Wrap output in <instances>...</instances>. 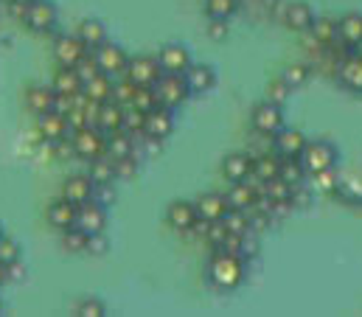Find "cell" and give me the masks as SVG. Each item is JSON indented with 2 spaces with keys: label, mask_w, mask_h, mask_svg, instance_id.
<instances>
[{
  "label": "cell",
  "mask_w": 362,
  "mask_h": 317,
  "mask_svg": "<svg viewBox=\"0 0 362 317\" xmlns=\"http://www.w3.org/2000/svg\"><path fill=\"white\" fill-rule=\"evenodd\" d=\"M245 258L236 255V253H225V250H216L211 264H208V281L216 287V289H236L242 281H245Z\"/></svg>",
  "instance_id": "1"
},
{
  "label": "cell",
  "mask_w": 362,
  "mask_h": 317,
  "mask_svg": "<svg viewBox=\"0 0 362 317\" xmlns=\"http://www.w3.org/2000/svg\"><path fill=\"white\" fill-rule=\"evenodd\" d=\"M298 158L303 163L306 174H317V171H326V168L337 166V146L329 144V141H306V146Z\"/></svg>",
  "instance_id": "2"
},
{
  "label": "cell",
  "mask_w": 362,
  "mask_h": 317,
  "mask_svg": "<svg viewBox=\"0 0 362 317\" xmlns=\"http://www.w3.org/2000/svg\"><path fill=\"white\" fill-rule=\"evenodd\" d=\"M155 90V98L160 107H169V110H177L182 101L191 96L188 84L182 79V74H160V79L152 84Z\"/></svg>",
  "instance_id": "3"
},
{
  "label": "cell",
  "mask_w": 362,
  "mask_h": 317,
  "mask_svg": "<svg viewBox=\"0 0 362 317\" xmlns=\"http://www.w3.org/2000/svg\"><path fill=\"white\" fill-rule=\"evenodd\" d=\"M71 132H74V135H71V146H74V152H76L79 158L93 160L107 152V135H104L95 124L71 129Z\"/></svg>",
  "instance_id": "4"
},
{
  "label": "cell",
  "mask_w": 362,
  "mask_h": 317,
  "mask_svg": "<svg viewBox=\"0 0 362 317\" xmlns=\"http://www.w3.org/2000/svg\"><path fill=\"white\" fill-rule=\"evenodd\" d=\"M172 132H175V115H172V110H169V107H160V104L152 107V110L146 113V121H144V138L160 144V141H166Z\"/></svg>",
  "instance_id": "5"
},
{
  "label": "cell",
  "mask_w": 362,
  "mask_h": 317,
  "mask_svg": "<svg viewBox=\"0 0 362 317\" xmlns=\"http://www.w3.org/2000/svg\"><path fill=\"white\" fill-rule=\"evenodd\" d=\"M74 225H76L79 231H85L88 236L107 231V208H104V202H98L95 197L88 200V202H82V205L76 208V222H74Z\"/></svg>",
  "instance_id": "6"
},
{
  "label": "cell",
  "mask_w": 362,
  "mask_h": 317,
  "mask_svg": "<svg viewBox=\"0 0 362 317\" xmlns=\"http://www.w3.org/2000/svg\"><path fill=\"white\" fill-rule=\"evenodd\" d=\"M95 54V65H98V71L101 74H110V76H118V74H124L127 71V62H129V57H127V51L121 48V45H112V42H101L98 48H93Z\"/></svg>",
  "instance_id": "7"
},
{
  "label": "cell",
  "mask_w": 362,
  "mask_h": 317,
  "mask_svg": "<svg viewBox=\"0 0 362 317\" xmlns=\"http://www.w3.org/2000/svg\"><path fill=\"white\" fill-rule=\"evenodd\" d=\"M250 124L259 135H275L281 127H284V113L278 104H270V101H259L250 113Z\"/></svg>",
  "instance_id": "8"
},
{
  "label": "cell",
  "mask_w": 362,
  "mask_h": 317,
  "mask_svg": "<svg viewBox=\"0 0 362 317\" xmlns=\"http://www.w3.org/2000/svg\"><path fill=\"white\" fill-rule=\"evenodd\" d=\"M160 74L163 71H160L155 57H135V59L127 62V71H124V76L129 81H135L138 87H152L155 81L160 79Z\"/></svg>",
  "instance_id": "9"
},
{
  "label": "cell",
  "mask_w": 362,
  "mask_h": 317,
  "mask_svg": "<svg viewBox=\"0 0 362 317\" xmlns=\"http://www.w3.org/2000/svg\"><path fill=\"white\" fill-rule=\"evenodd\" d=\"M88 45L74 34V37H59L57 42H54V57H57V62H59V68H76L79 65V59H85L88 57Z\"/></svg>",
  "instance_id": "10"
},
{
  "label": "cell",
  "mask_w": 362,
  "mask_h": 317,
  "mask_svg": "<svg viewBox=\"0 0 362 317\" xmlns=\"http://www.w3.org/2000/svg\"><path fill=\"white\" fill-rule=\"evenodd\" d=\"M23 23H25L31 31H37V34L51 31L54 23H57V8H54V3H48V0H31V3H28V14H25Z\"/></svg>",
  "instance_id": "11"
},
{
  "label": "cell",
  "mask_w": 362,
  "mask_h": 317,
  "mask_svg": "<svg viewBox=\"0 0 362 317\" xmlns=\"http://www.w3.org/2000/svg\"><path fill=\"white\" fill-rule=\"evenodd\" d=\"M306 146V135L300 129H289V127H281L275 135H272V149L278 158H298Z\"/></svg>",
  "instance_id": "12"
},
{
  "label": "cell",
  "mask_w": 362,
  "mask_h": 317,
  "mask_svg": "<svg viewBox=\"0 0 362 317\" xmlns=\"http://www.w3.org/2000/svg\"><path fill=\"white\" fill-rule=\"evenodd\" d=\"M197 219H199L197 217V205L188 202V200H175L166 208V225L175 228V231H180V234H188Z\"/></svg>",
  "instance_id": "13"
},
{
  "label": "cell",
  "mask_w": 362,
  "mask_h": 317,
  "mask_svg": "<svg viewBox=\"0 0 362 317\" xmlns=\"http://www.w3.org/2000/svg\"><path fill=\"white\" fill-rule=\"evenodd\" d=\"M158 65H160L163 74H185V68L191 65V54H188V48L180 45V42H169V45L160 48Z\"/></svg>",
  "instance_id": "14"
},
{
  "label": "cell",
  "mask_w": 362,
  "mask_h": 317,
  "mask_svg": "<svg viewBox=\"0 0 362 317\" xmlns=\"http://www.w3.org/2000/svg\"><path fill=\"white\" fill-rule=\"evenodd\" d=\"M337 79L343 81L349 90L362 93V51H349L340 62H337Z\"/></svg>",
  "instance_id": "15"
},
{
  "label": "cell",
  "mask_w": 362,
  "mask_h": 317,
  "mask_svg": "<svg viewBox=\"0 0 362 317\" xmlns=\"http://www.w3.org/2000/svg\"><path fill=\"white\" fill-rule=\"evenodd\" d=\"M76 208H79V205H74V202H71V200H65V197L51 200V202H48V211H45L48 225H51V228H57V231L71 228V225L76 222Z\"/></svg>",
  "instance_id": "16"
},
{
  "label": "cell",
  "mask_w": 362,
  "mask_h": 317,
  "mask_svg": "<svg viewBox=\"0 0 362 317\" xmlns=\"http://www.w3.org/2000/svg\"><path fill=\"white\" fill-rule=\"evenodd\" d=\"M93 194H95V183L90 180V174H74L62 185V197L71 200L74 205H82V202L93 200Z\"/></svg>",
  "instance_id": "17"
},
{
  "label": "cell",
  "mask_w": 362,
  "mask_h": 317,
  "mask_svg": "<svg viewBox=\"0 0 362 317\" xmlns=\"http://www.w3.org/2000/svg\"><path fill=\"white\" fill-rule=\"evenodd\" d=\"M253 174V158L245 155V152H233L222 160V177L228 183H242Z\"/></svg>",
  "instance_id": "18"
},
{
  "label": "cell",
  "mask_w": 362,
  "mask_h": 317,
  "mask_svg": "<svg viewBox=\"0 0 362 317\" xmlns=\"http://www.w3.org/2000/svg\"><path fill=\"white\" fill-rule=\"evenodd\" d=\"M182 79H185L191 93H208V90H214V84H216V71H214L211 65H194V62H191V65L185 68Z\"/></svg>",
  "instance_id": "19"
},
{
  "label": "cell",
  "mask_w": 362,
  "mask_h": 317,
  "mask_svg": "<svg viewBox=\"0 0 362 317\" xmlns=\"http://www.w3.org/2000/svg\"><path fill=\"white\" fill-rule=\"evenodd\" d=\"M337 40L349 48H360L362 45V14L349 11L337 20Z\"/></svg>",
  "instance_id": "20"
},
{
  "label": "cell",
  "mask_w": 362,
  "mask_h": 317,
  "mask_svg": "<svg viewBox=\"0 0 362 317\" xmlns=\"http://www.w3.org/2000/svg\"><path fill=\"white\" fill-rule=\"evenodd\" d=\"M124 110H127V107L115 104L112 98H110V101H101L98 115H95V127H98L104 135H110V132H115V129H124Z\"/></svg>",
  "instance_id": "21"
},
{
  "label": "cell",
  "mask_w": 362,
  "mask_h": 317,
  "mask_svg": "<svg viewBox=\"0 0 362 317\" xmlns=\"http://www.w3.org/2000/svg\"><path fill=\"white\" fill-rule=\"evenodd\" d=\"M309 42L315 48H329L332 42H337V20L332 17H315L309 25Z\"/></svg>",
  "instance_id": "22"
},
{
  "label": "cell",
  "mask_w": 362,
  "mask_h": 317,
  "mask_svg": "<svg viewBox=\"0 0 362 317\" xmlns=\"http://www.w3.org/2000/svg\"><path fill=\"white\" fill-rule=\"evenodd\" d=\"M54 98H57V90L54 87H45V84H31L25 90V107L34 115H42V113L54 110Z\"/></svg>",
  "instance_id": "23"
},
{
  "label": "cell",
  "mask_w": 362,
  "mask_h": 317,
  "mask_svg": "<svg viewBox=\"0 0 362 317\" xmlns=\"http://www.w3.org/2000/svg\"><path fill=\"white\" fill-rule=\"evenodd\" d=\"M40 118V135L45 138V141H51V144H57V141H62V138H68V121H65V115H59V113H54V110H48V113H42V115H37Z\"/></svg>",
  "instance_id": "24"
},
{
  "label": "cell",
  "mask_w": 362,
  "mask_h": 317,
  "mask_svg": "<svg viewBox=\"0 0 362 317\" xmlns=\"http://www.w3.org/2000/svg\"><path fill=\"white\" fill-rule=\"evenodd\" d=\"M194 205H197V217H199V219H208V222H219V219L228 214V200H225V194H202Z\"/></svg>",
  "instance_id": "25"
},
{
  "label": "cell",
  "mask_w": 362,
  "mask_h": 317,
  "mask_svg": "<svg viewBox=\"0 0 362 317\" xmlns=\"http://www.w3.org/2000/svg\"><path fill=\"white\" fill-rule=\"evenodd\" d=\"M312 20H315V11L309 3H289L284 8V25L292 31H309Z\"/></svg>",
  "instance_id": "26"
},
{
  "label": "cell",
  "mask_w": 362,
  "mask_h": 317,
  "mask_svg": "<svg viewBox=\"0 0 362 317\" xmlns=\"http://www.w3.org/2000/svg\"><path fill=\"white\" fill-rule=\"evenodd\" d=\"M259 191L253 188L250 180H242V183H230V191L225 194L228 200V208H239V211H247L253 202H256Z\"/></svg>",
  "instance_id": "27"
},
{
  "label": "cell",
  "mask_w": 362,
  "mask_h": 317,
  "mask_svg": "<svg viewBox=\"0 0 362 317\" xmlns=\"http://www.w3.org/2000/svg\"><path fill=\"white\" fill-rule=\"evenodd\" d=\"M82 93L88 96V98H93V101H110L112 98V76L110 74H95L93 79L85 81V87H82Z\"/></svg>",
  "instance_id": "28"
},
{
  "label": "cell",
  "mask_w": 362,
  "mask_h": 317,
  "mask_svg": "<svg viewBox=\"0 0 362 317\" xmlns=\"http://www.w3.org/2000/svg\"><path fill=\"white\" fill-rule=\"evenodd\" d=\"M107 155L110 158H127L135 155V138L127 129H115L107 135Z\"/></svg>",
  "instance_id": "29"
},
{
  "label": "cell",
  "mask_w": 362,
  "mask_h": 317,
  "mask_svg": "<svg viewBox=\"0 0 362 317\" xmlns=\"http://www.w3.org/2000/svg\"><path fill=\"white\" fill-rule=\"evenodd\" d=\"M57 93H65V96H79L85 81L76 74V68H59L57 76H54V84H51Z\"/></svg>",
  "instance_id": "30"
},
{
  "label": "cell",
  "mask_w": 362,
  "mask_h": 317,
  "mask_svg": "<svg viewBox=\"0 0 362 317\" xmlns=\"http://www.w3.org/2000/svg\"><path fill=\"white\" fill-rule=\"evenodd\" d=\"M90 163V180L95 185H110L112 180H115V166H112V158L104 152V155H98V158L88 160Z\"/></svg>",
  "instance_id": "31"
},
{
  "label": "cell",
  "mask_w": 362,
  "mask_h": 317,
  "mask_svg": "<svg viewBox=\"0 0 362 317\" xmlns=\"http://www.w3.org/2000/svg\"><path fill=\"white\" fill-rule=\"evenodd\" d=\"M76 37L93 51V48H98V45L107 40V28H104V23H98V20H82Z\"/></svg>",
  "instance_id": "32"
},
{
  "label": "cell",
  "mask_w": 362,
  "mask_h": 317,
  "mask_svg": "<svg viewBox=\"0 0 362 317\" xmlns=\"http://www.w3.org/2000/svg\"><path fill=\"white\" fill-rule=\"evenodd\" d=\"M278 177H281L286 185L298 188V185L303 183V177H306V168H303L300 158H281V166H278Z\"/></svg>",
  "instance_id": "33"
},
{
  "label": "cell",
  "mask_w": 362,
  "mask_h": 317,
  "mask_svg": "<svg viewBox=\"0 0 362 317\" xmlns=\"http://www.w3.org/2000/svg\"><path fill=\"white\" fill-rule=\"evenodd\" d=\"M219 222L225 225V231H228V234H239V236L250 234V217H247V211H239V208H228V214H225Z\"/></svg>",
  "instance_id": "34"
},
{
  "label": "cell",
  "mask_w": 362,
  "mask_h": 317,
  "mask_svg": "<svg viewBox=\"0 0 362 317\" xmlns=\"http://www.w3.org/2000/svg\"><path fill=\"white\" fill-rule=\"evenodd\" d=\"M309 65H303V62H298V65H286L284 68V74H281V79L286 81V87L289 90H295V87H303L306 81H309Z\"/></svg>",
  "instance_id": "35"
},
{
  "label": "cell",
  "mask_w": 362,
  "mask_h": 317,
  "mask_svg": "<svg viewBox=\"0 0 362 317\" xmlns=\"http://www.w3.org/2000/svg\"><path fill=\"white\" fill-rule=\"evenodd\" d=\"M278 166H281V158H270V155H262V158H253V174L267 183L272 177H278Z\"/></svg>",
  "instance_id": "36"
},
{
  "label": "cell",
  "mask_w": 362,
  "mask_h": 317,
  "mask_svg": "<svg viewBox=\"0 0 362 317\" xmlns=\"http://www.w3.org/2000/svg\"><path fill=\"white\" fill-rule=\"evenodd\" d=\"M239 8V0H205V11L211 20H228Z\"/></svg>",
  "instance_id": "37"
},
{
  "label": "cell",
  "mask_w": 362,
  "mask_h": 317,
  "mask_svg": "<svg viewBox=\"0 0 362 317\" xmlns=\"http://www.w3.org/2000/svg\"><path fill=\"white\" fill-rule=\"evenodd\" d=\"M85 244H88V234L79 231L76 225H71V228L62 231V247L68 253H85Z\"/></svg>",
  "instance_id": "38"
},
{
  "label": "cell",
  "mask_w": 362,
  "mask_h": 317,
  "mask_svg": "<svg viewBox=\"0 0 362 317\" xmlns=\"http://www.w3.org/2000/svg\"><path fill=\"white\" fill-rule=\"evenodd\" d=\"M135 90H138V84L129 81L127 76H124L121 81H112V101L121 104V107H129L132 98H135Z\"/></svg>",
  "instance_id": "39"
},
{
  "label": "cell",
  "mask_w": 362,
  "mask_h": 317,
  "mask_svg": "<svg viewBox=\"0 0 362 317\" xmlns=\"http://www.w3.org/2000/svg\"><path fill=\"white\" fill-rule=\"evenodd\" d=\"M289 87H286V81L281 79H272L267 81V90H264V101H270V104H278V107H284L286 104V98H289Z\"/></svg>",
  "instance_id": "40"
},
{
  "label": "cell",
  "mask_w": 362,
  "mask_h": 317,
  "mask_svg": "<svg viewBox=\"0 0 362 317\" xmlns=\"http://www.w3.org/2000/svg\"><path fill=\"white\" fill-rule=\"evenodd\" d=\"M144 121H146V113H144V110H138V107H127V110H124V129H127L132 138L144 132Z\"/></svg>",
  "instance_id": "41"
},
{
  "label": "cell",
  "mask_w": 362,
  "mask_h": 317,
  "mask_svg": "<svg viewBox=\"0 0 362 317\" xmlns=\"http://www.w3.org/2000/svg\"><path fill=\"white\" fill-rule=\"evenodd\" d=\"M74 315H79V317H104V315H107V306H104V301H98V298H82V301L74 306Z\"/></svg>",
  "instance_id": "42"
},
{
  "label": "cell",
  "mask_w": 362,
  "mask_h": 317,
  "mask_svg": "<svg viewBox=\"0 0 362 317\" xmlns=\"http://www.w3.org/2000/svg\"><path fill=\"white\" fill-rule=\"evenodd\" d=\"M312 177V185L317 188V191H323V194H332V191H337V177H334V168H326V171H317V174H309Z\"/></svg>",
  "instance_id": "43"
},
{
  "label": "cell",
  "mask_w": 362,
  "mask_h": 317,
  "mask_svg": "<svg viewBox=\"0 0 362 317\" xmlns=\"http://www.w3.org/2000/svg\"><path fill=\"white\" fill-rule=\"evenodd\" d=\"M129 107H138V110L149 113L152 107H158L155 90H152V87H138V90H135V98H132V104H129Z\"/></svg>",
  "instance_id": "44"
},
{
  "label": "cell",
  "mask_w": 362,
  "mask_h": 317,
  "mask_svg": "<svg viewBox=\"0 0 362 317\" xmlns=\"http://www.w3.org/2000/svg\"><path fill=\"white\" fill-rule=\"evenodd\" d=\"M112 166H115V177H132L138 171V155H127V158H112Z\"/></svg>",
  "instance_id": "45"
},
{
  "label": "cell",
  "mask_w": 362,
  "mask_h": 317,
  "mask_svg": "<svg viewBox=\"0 0 362 317\" xmlns=\"http://www.w3.org/2000/svg\"><path fill=\"white\" fill-rule=\"evenodd\" d=\"M110 250V238L107 234L101 231V234H90L88 236V244H85V253H90V255H104Z\"/></svg>",
  "instance_id": "46"
},
{
  "label": "cell",
  "mask_w": 362,
  "mask_h": 317,
  "mask_svg": "<svg viewBox=\"0 0 362 317\" xmlns=\"http://www.w3.org/2000/svg\"><path fill=\"white\" fill-rule=\"evenodd\" d=\"M14 258H20V247H17L14 238H8L3 234V236H0V264H8V261H14Z\"/></svg>",
  "instance_id": "47"
},
{
  "label": "cell",
  "mask_w": 362,
  "mask_h": 317,
  "mask_svg": "<svg viewBox=\"0 0 362 317\" xmlns=\"http://www.w3.org/2000/svg\"><path fill=\"white\" fill-rule=\"evenodd\" d=\"M76 74L82 76V81H88V79H93L95 74H98V65H95V57H85V59H79V65H76Z\"/></svg>",
  "instance_id": "48"
},
{
  "label": "cell",
  "mask_w": 362,
  "mask_h": 317,
  "mask_svg": "<svg viewBox=\"0 0 362 317\" xmlns=\"http://www.w3.org/2000/svg\"><path fill=\"white\" fill-rule=\"evenodd\" d=\"M225 236H228V231H225V225H222V222H211V225H208V231H205V238H208L214 247H219Z\"/></svg>",
  "instance_id": "49"
},
{
  "label": "cell",
  "mask_w": 362,
  "mask_h": 317,
  "mask_svg": "<svg viewBox=\"0 0 362 317\" xmlns=\"http://www.w3.org/2000/svg\"><path fill=\"white\" fill-rule=\"evenodd\" d=\"M25 278V264H20V258L6 264V281H23Z\"/></svg>",
  "instance_id": "50"
},
{
  "label": "cell",
  "mask_w": 362,
  "mask_h": 317,
  "mask_svg": "<svg viewBox=\"0 0 362 317\" xmlns=\"http://www.w3.org/2000/svg\"><path fill=\"white\" fill-rule=\"evenodd\" d=\"M28 3H31V0H11L6 8H8V14H11L14 20H20V23H23V20H25V14H28Z\"/></svg>",
  "instance_id": "51"
},
{
  "label": "cell",
  "mask_w": 362,
  "mask_h": 317,
  "mask_svg": "<svg viewBox=\"0 0 362 317\" xmlns=\"http://www.w3.org/2000/svg\"><path fill=\"white\" fill-rule=\"evenodd\" d=\"M225 34H228L225 20H214V23H211V37H214V40H222Z\"/></svg>",
  "instance_id": "52"
},
{
  "label": "cell",
  "mask_w": 362,
  "mask_h": 317,
  "mask_svg": "<svg viewBox=\"0 0 362 317\" xmlns=\"http://www.w3.org/2000/svg\"><path fill=\"white\" fill-rule=\"evenodd\" d=\"M6 284V264H0V287Z\"/></svg>",
  "instance_id": "53"
},
{
  "label": "cell",
  "mask_w": 362,
  "mask_h": 317,
  "mask_svg": "<svg viewBox=\"0 0 362 317\" xmlns=\"http://www.w3.org/2000/svg\"><path fill=\"white\" fill-rule=\"evenodd\" d=\"M0 3H3V6H8V3H11V0H0Z\"/></svg>",
  "instance_id": "54"
},
{
  "label": "cell",
  "mask_w": 362,
  "mask_h": 317,
  "mask_svg": "<svg viewBox=\"0 0 362 317\" xmlns=\"http://www.w3.org/2000/svg\"><path fill=\"white\" fill-rule=\"evenodd\" d=\"M0 236H3V225H0Z\"/></svg>",
  "instance_id": "55"
},
{
  "label": "cell",
  "mask_w": 362,
  "mask_h": 317,
  "mask_svg": "<svg viewBox=\"0 0 362 317\" xmlns=\"http://www.w3.org/2000/svg\"><path fill=\"white\" fill-rule=\"evenodd\" d=\"M0 312H3V301H0Z\"/></svg>",
  "instance_id": "56"
}]
</instances>
